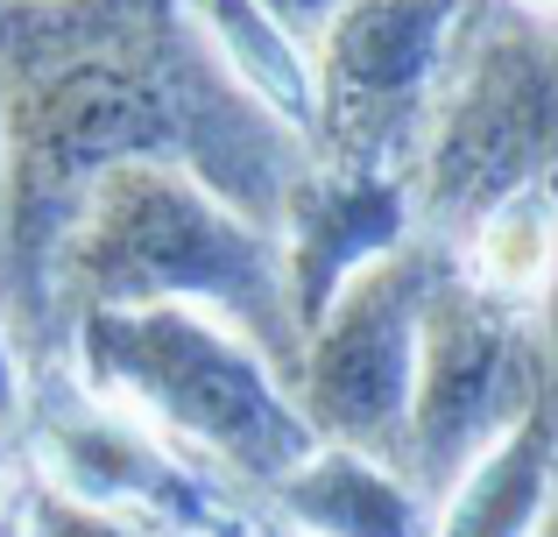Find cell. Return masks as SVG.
<instances>
[{"mask_svg": "<svg viewBox=\"0 0 558 537\" xmlns=\"http://www.w3.org/2000/svg\"><path fill=\"white\" fill-rule=\"evenodd\" d=\"M474 0H340L312 42V156L410 178Z\"/></svg>", "mask_w": 558, "mask_h": 537, "instance_id": "cell-6", "label": "cell"}, {"mask_svg": "<svg viewBox=\"0 0 558 537\" xmlns=\"http://www.w3.org/2000/svg\"><path fill=\"white\" fill-rule=\"evenodd\" d=\"M28 516H36V537H149V530L135 524V516H121V510H93V502L64 496V488H50V481L28 488Z\"/></svg>", "mask_w": 558, "mask_h": 537, "instance_id": "cell-13", "label": "cell"}, {"mask_svg": "<svg viewBox=\"0 0 558 537\" xmlns=\"http://www.w3.org/2000/svg\"><path fill=\"white\" fill-rule=\"evenodd\" d=\"M0 537H36V516H28V481L22 467L0 481Z\"/></svg>", "mask_w": 558, "mask_h": 537, "instance_id": "cell-16", "label": "cell"}, {"mask_svg": "<svg viewBox=\"0 0 558 537\" xmlns=\"http://www.w3.org/2000/svg\"><path fill=\"white\" fill-rule=\"evenodd\" d=\"M452 255H460V269L474 276V283L502 290V297H517V304H537L545 283H551V269H558V178L502 198V206H488L452 241Z\"/></svg>", "mask_w": 558, "mask_h": 537, "instance_id": "cell-12", "label": "cell"}, {"mask_svg": "<svg viewBox=\"0 0 558 537\" xmlns=\"http://www.w3.org/2000/svg\"><path fill=\"white\" fill-rule=\"evenodd\" d=\"M551 382L537 346V304L474 283L460 255L432 283L417 332V389H410V446L403 474L424 502H446L460 474L517 425Z\"/></svg>", "mask_w": 558, "mask_h": 537, "instance_id": "cell-4", "label": "cell"}, {"mask_svg": "<svg viewBox=\"0 0 558 537\" xmlns=\"http://www.w3.org/2000/svg\"><path fill=\"white\" fill-rule=\"evenodd\" d=\"M283 524L312 537H438V510L375 453L318 439V453L298 474L269 488Z\"/></svg>", "mask_w": 558, "mask_h": 537, "instance_id": "cell-9", "label": "cell"}, {"mask_svg": "<svg viewBox=\"0 0 558 537\" xmlns=\"http://www.w3.org/2000/svg\"><path fill=\"white\" fill-rule=\"evenodd\" d=\"M170 297L233 318L290 375V396H298L304 332L290 312L283 241L269 227L241 220L184 163L135 156V163H113L85 192L71 234L50 255L43 312H50V332L64 340V326L93 304H170Z\"/></svg>", "mask_w": 558, "mask_h": 537, "instance_id": "cell-1", "label": "cell"}, {"mask_svg": "<svg viewBox=\"0 0 558 537\" xmlns=\"http://www.w3.org/2000/svg\"><path fill=\"white\" fill-rule=\"evenodd\" d=\"M36 460H43V481L93 502V510H121V516L149 510L178 530H227L198 488V467L178 460L156 431H142L135 417H121L113 403H99L93 389H78L71 375H64V396L50 389V403H43Z\"/></svg>", "mask_w": 558, "mask_h": 537, "instance_id": "cell-7", "label": "cell"}, {"mask_svg": "<svg viewBox=\"0 0 558 537\" xmlns=\"http://www.w3.org/2000/svg\"><path fill=\"white\" fill-rule=\"evenodd\" d=\"M184 14L219 50V64H227L283 127H298V135L312 142V50H304L283 22H269L255 0H184Z\"/></svg>", "mask_w": 558, "mask_h": 537, "instance_id": "cell-11", "label": "cell"}, {"mask_svg": "<svg viewBox=\"0 0 558 537\" xmlns=\"http://www.w3.org/2000/svg\"><path fill=\"white\" fill-rule=\"evenodd\" d=\"M14 474V453H8V417H0V481Z\"/></svg>", "mask_w": 558, "mask_h": 537, "instance_id": "cell-19", "label": "cell"}, {"mask_svg": "<svg viewBox=\"0 0 558 537\" xmlns=\"http://www.w3.org/2000/svg\"><path fill=\"white\" fill-rule=\"evenodd\" d=\"M14 297V276H8V227H0V304Z\"/></svg>", "mask_w": 558, "mask_h": 537, "instance_id": "cell-18", "label": "cell"}, {"mask_svg": "<svg viewBox=\"0 0 558 537\" xmlns=\"http://www.w3.org/2000/svg\"><path fill=\"white\" fill-rule=\"evenodd\" d=\"M545 178H558V28L509 0H474L410 163L417 234L460 241L488 206Z\"/></svg>", "mask_w": 558, "mask_h": 537, "instance_id": "cell-3", "label": "cell"}, {"mask_svg": "<svg viewBox=\"0 0 558 537\" xmlns=\"http://www.w3.org/2000/svg\"><path fill=\"white\" fill-rule=\"evenodd\" d=\"M64 375L191 467L269 496L318 453L290 375L205 304H93L64 326Z\"/></svg>", "mask_w": 558, "mask_h": 537, "instance_id": "cell-2", "label": "cell"}, {"mask_svg": "<svg viewBox=\"0 0 558 537\" xmlns=\"http://www.w3.org/2000/svg\"><path fill=\"white\" fill-rule=\"evenodd\" d=\"M255 8L269 14V22H283L290 36L312 50V42L326 36V22H332V8H340V0H255Z\"/></svg>", "mask_w": 558, "mask_h": 537, "instance_id": "cell-14", "label": "cell"}, {"mask_svg": "<svg viewBox=\"0 0 558 537\" xmlns=\"http://www.w3.org/2000/svg\"><path fill=\"white\" fill-rule=\"evenodd\" d=\"M22 396H28V375H22V346H14L8 318H0V417H22Z\"/></svg>", "mask_w": 558, "mask_h": 537, "instance_id": "cell-15", "label": "cell"}, {"mask_svg": "<svg viewBox=\"0 0 558 537\" xmlns=\"http://www.w3.org/2000/svg\"><path fill=\"white\" fill-rule=\"evenodd\" d=\"M558 488V382L537 389V403L460 474L438 502V537H531Z\"/></svg>", "mask_w": 558, "mask_h": 537, "instance_id": "cell-10", "label": "cell"}, {"mask_svg": "<svg viewBox=\"0 0 558 537\" xmlns=\"http://www.w3.org/2000/svg\"><path fill=\"white\" fill-rule=\"evenodd\" d=\"M417 234V198L410 178L396 170H347V163H304L276 212V241H283V276H290V312L298 332L318 326L340 283H354L368 263Z\"/></svg>", "mask_w": 558, "mask_h": 537, "instance_id": "cell-8", "label": "cell"}, {"mask_svg": "<svg viewBox=\"0 0 558 537\" xmlns=\"http://www.w3.org/2000/svg\"><path fill=\"white\" fill-rule=\"evenodd\" d=\"M509 8H523V14H537V22L558 28V0H509Z\"/></svg>", "mask_w": 558, "mask_h": 537, "instance_id": "cell-17", "label": "cell"}, {"mask_svg": "<svg viewBox=\"0 0 558 537\" xmlns=\"http://www.w3.org/2000/svg\"><path fill=\"white\" fill-rule=\"evenodd\" d=\"M446 263H452V241L410 234L403 248H389L381 263L361 269L354 283H340V297L318 312V326L304 332V361H298V411L312 417L318 439L375 453L403 474L417 332H424V304H432V283L446 276Z\"/></svg>", "mask_w": 558, "mask_h": 537, "instance_id": "cell-5", "label": "cell"}, {"mask_svg": "<svg viewBox=\"0 0 558 537\" xmlns=\"http://www.w3.org/2000/svg\"><path fill=\"white\" fill-rule=\"evenodd\" d=\"M269 537H312V530H298V524H283V530H269Z\"/></svg>", "mask_w": 558, "mask_h": 537, "instance_id": "cell-20", "label": "cell"}]
</instances>
